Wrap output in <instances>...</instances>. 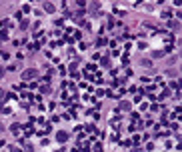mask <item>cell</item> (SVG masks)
Segmentation results:
<instances>
[{"label": "cell", "mask_w": 182, "mask_h": 152, "mask_svg": "<svg viewBox=\"0 0 182 152\" xmlns=\"http://www.w3.org/2000/svg\"><path fill=\"white\" fill-rule=\"evenodd\" d=\"M36 76H38V72H36L34 68H30V70H24V72H22V78H24V80H30V78H36Z\"/></svg>", "instance_id": "cell-1"}, {"label": "cell", "mask_w": 182, "mask_h": 152, "mask_svg": "<svg viewBox=\"0 0 182 152\" xmlns=\"http://www.w3.org/2000/svg\"><path fill=\"white\" fill-rule=\"evenodd\" d=\"M44 10H46V12H54V6H52L50 2H46V4H44Z\"/></svg>", "instance_id": "cell-2"}, {"label": "cell", "mask_w": 182, "mask_h": 152, "mask_svg": "<svg viewBox=\"0 0 182 152\" xmlns=\"http://www.w3.org/2000/svg\"><path fill=\"white\" fill-rule=\"evenodd\" d=\"M58 140L64 142V140H66V132H58Z\"/></svg>", "instance_id": "cell-3"}, {"label": "cell", "mask_w": 182, "mask_h": 152, "mask_svg": "<svg viewBox=\"0 0 182 152\" xmlns=\"http://www.w3.org/2000/svg\"><path fill=\"white\" fill-rule=\"evenodd\" d=\"M4 98H6V92H4V90H2V88H0V102H2V100H4Z\"/></svg>", "instance_id": "cell-4"}, {"label": "cell", "mask_w": 182, "mask_h": 152, "mask_svg": "<svg viewBox=\"0 0 182 152\" xmlns=\"http://www.w3.org/2000/svg\"><path fill=\"white\" fill-rule=\"evenodd\" d=\"M120 108H122V110H128L130 104H128V102H122V106H120Z\"/></svg>", "instance_id": "cell-5"}, {"label": "cell", "mask_w": 182, "mask_h": 152, "mask_svg": "<svg viewBox=\"0 0 182 152\" xmlns=\"http://www.w3.org/2000/svg\"><path fill=\"white\" fill-rule=\"evenodd\" d=\"M2 76H4V68H2V66H0V78H2Z\"/></svg>", "instance_id": "cell-6"}]
</instances>
